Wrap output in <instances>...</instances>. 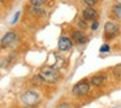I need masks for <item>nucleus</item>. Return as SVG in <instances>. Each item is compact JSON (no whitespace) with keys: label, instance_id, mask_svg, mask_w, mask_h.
<instances>
[{"label":"nucleus","instance_id":"obj_1","mask_svg":"<svg viewBox=\"0 0 121 108\" xmlns=\"http://www.w3.org/2000/svg\"><path fill=\"white\" fill-rule=\"evenodd\" d=\"M121 33V25L118 22L109 20L103 26V39L104 40H113L117 38Z\"/></svg>","mask_w":121,"mask_h":108},{"label":"nucleus","instance_id":"obj_2","mask_svg":"<svg viewBox=\"0 0 121 108\" xmlns=\"http://www.w3.org/2000/svg\"><path fill=\"white\" fill-rule=\"evenodd\" d=\"M90 92H91V83H90V79H86V78L78 81L72 87V95L78 98V99L86 98Z\"/></svg>","mask_w":121,"mask_h":108},{"label":"nucleus","instance_id":"obj_3","mask_svg":"<svg viewBox=\"0 0 121 108\" xmlns=\"http://www.w3.org/2000/svg\"><path fill=\"white\" fill-rule=\"evenodd\" d=\"M39 76L43 78L46 83H57L60 81V74L55 66L46 65L39 69Z\"/></svg>","mask_w":121,"mask_h":108},{"label":"nucleus","instance_id":"obj_4","mask_svg":"<svg viewBox=\"0 0 121 108\" xmlns=\"http://www.w3.org/2000/svg\"><path fill=\"white\" fill-rule=\"evenodd\" d=\"M20 100H21V103L25 105V107L33 108V107H35V105L39 104L40 96L35 90H25V91L21 94V96H20Z\"/></svg>","mask_w":121,"mask_h":108},{"label":"nucleus","instance_id":"obj_5","mask_svg":"<svg viewBox=\"0 0 121 108\" xmlns=\"http://www.w3.org/2000/svg\"><path fill=\"white\" fill-rule=\"evenodd\" d=\"M99 11L95 7H85L81 11V17L85 18L87 22H92V21H99Z\"/></svg>","mask_w":121,"mask_h":108},{"label":"nucleus","instance_id":"obj_6","mask_svg":"<svg viewBox=\"0 0 121 108\" xmlns=\"http://www.w3.org/2000/svg\"><path fill=\"white\" fill-rule=\"evenodd\" d=\"M70 38H72V40H73V43H76V44H78V46H83L89 42V35L85 33V30L77 29V27L74 30H72Z\"/></svg>","mask_w":121,"mask_h":108},{"label":"nucleus","instance_id":"obj_7","mask_svg":"<svg viewBox=\"0 0 121 108\" xmlns=\"http://www.w3.org/2000/svg\"><path fill=\"white\" fill-rule=\"evenodd\" d=\"M89 79H90L91 86L96 87V89H102V87H104V85L107 83L108 77H107V74H105L104 72H99V73L92 74Z\"/></svg>","mask_w":121,"mask_h":108},{"label":"nucleus","instance_id":"obj_8","mask_svg":"<svg viewBox=\"0 0 121 108\" xmlns=\"http://www.w3.org/2000/svg\"><path fill=\"white\" fill-rule=\"evenodd\" d=\"M73 47V40H72L70 35H66V34H63L59 37V40H57V50L60 52H68V51L72 50Z\"/></svg>","mask_w":121,"mask_h":108},{"label":"nucleus","instance_id":"obj_9","mask_svg":"<svg viewBox=\"0 0 121 108\" xmlns=\"http://www.w3.org/2000/svg\"><path fill=\"white\" fill-rule=\"evenodd\" d=\"M17 39V33L16 31H8L4 34V37L0 39V47L1 48H8L11 44H13Z\"/></svg>","mask_w":121,"mask_h":108},{"label":"nucleus","instance_id":"obj_10","mask_svg":"<svg viewBox=\"0 0 121 108\" xmlns=\"http://www.w3.org/2000/svg\"><path fill=\"white\" fill-rule=\"evenodd\" d=\"M109 14L113 20L116 21H121V5L117 3H115L109 9Z\"/></svg>","mask_w":121,"mask_h":108},{"label":"nucleus","instance_id":"obj_11","mask_svg":"<svg viewBox=\"0 0 121 108\" xmlns=\"http://www.w3.org/2000/svg\"><path fill=\"white\" fill-rule=\"evenodd\" d=\"M76 26H77V29L86 30L87 27H89V22H87L85 18H82V17H79V18L77 20V22H76Z\"/></svg>","mask_w":121,"mask_h":108},{"label":"nucleus","instance_id":"obj_12","mask_svg":"<svg viewBox=\"0 0 121 108\" xmlns=\"http://www.w3.org/2000/svg\"><path fill=\"white\" fill-rule=\"evenodd\" d=\"M112 73H113V76H115V78L117 79V81H121V65L115 66Z\"/></svg>","mask_w":121,"mask_h":108},{"label":"nucleus","instance_id":"obj_13","mask_svg":"<svg viewBox=\"0 0 121 108\" xmlns=\"http://www.w3.org/2000/svg\"><path fill=\"white\" fill-rule=\"evenodd\" d=\"M86 7H96L102 0H81Z\"/></svg>","mask_w":121,"mask_h":108},{"label":"nucleus","instance_id":"obj_14","mask_svg":"<svg viewBox=\"0 0 121 108\" xmlns=\"http://www.w3.org/2000/svg\"><path fill=\"white\" fill-rule=\"evenodd\" d=\"M48 3V0H30V4L34 7H43Z\"/></svg>","mask_w":121,"mask_h":108},{"label":"nucleus","instance_id":"obj_15","mask_svg":"<svg viewBox=\"0 0 121 108\" xmlns=\"http://www.w3.org/2000/svg\"><path fill=\"white\" fill-rule=\"evenodd\" d=\"M99 52L100 53H108V52H111V46L108 44V43H104L103 46H100Z\"/></svg>","mask_w":121,"mask_h":108},{"label":"nucleus","instance_id":"obj_16","mask_svg":"<svg viewBox=\"0 0 121 108\" xmlns=\"http://www.w3.org/2000/svg\"><path fill=\"white\" fill-rule=\"evenodd\" d=\"M20 17H21V11H17L16 13H14V16H13V20L11 21V25H14V24H17V21L20 20Z\"/></svg>","mask_w":121,"mask_h":108},{"label":"nucleus","instance_id":"obj_17","mask_svg":"<svg viewBox=\"0 0 121 108\" xmlns=\"http://www.w3.org/2000/svg\"><path fill=\"white\" fill-rule=\"evenodd\" d=\"M56 108H73V107H72V104L69 102H61L56 105Z\"/></svg>","mask_w":121,"mask_h":108},{"label":"nucleus","instance_id":"obj_18","mask_svg":"<svg viewBox=\"0 0 121 108\" xmlns=\"http://www.w3.org/2000/svg\"><path fill=\"white\" fill-rule=\"evenodd\" d=\"M98 27H99V21H92V22H90V30H91V31H96Z\"/></svg>","mask_w":121,"mask_h":108},{"label":"nucleus","instance_id":"obj_19","mask_svg":"<svg viewBox=\"0 0 121 108\" xmlns=\"http://www.w3.org/2000/svg\"><path fill=\"white\" fill-rule=\"evenodd\" d=\"M7 3V0H0V4H5Z\"/></svg>","mask_w":121,"mask_h":108},{"label":"nucleus","instance_id":"obj_20","mask_svg":"<svg viewBox=\"0 0 121 108\" xmlns=\"http://www.w3.org/2000/svg\"><path fill=\"white\" fill-rule=\"evenodd\" d=\"M115 3H117V4H120V5H121V0H115Z\"/></svg>","mask_w":121,"mask_h":108},{"label":"nucleus","instance_id":"obj_21","mask_svg":"<svg viewBox=\"0 0 121 108\" xmlns=\"http://www.w3.org/2000/svg\"><path fill=\"white\" fill-rule=\"evenodd\" d=\"M112 108H117V107H112Z\"/></svg>","mask_w":121,"mask_h":108}]
</instances>
